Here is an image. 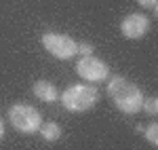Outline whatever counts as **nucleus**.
Returning a JSON list of instances; mask_svg holds the SVG:
<instances>
[{
	"label": "nucleus",
	"mask_w": 158,
	"mask_h": 150,
	"mask_svg": "<svg viewBox=\"0 0 158 150\" xmlns=\"http://www.w3.org/2000/svg\"><path fill=\"white\" fill-rule=\"evenodd\" d=\"M108 95L114 101V106L124 114H135L141 110L143 93L133 80L124 76H112L108 80Z\"/></svg>",
	"instance_id": "obj_1"
},
{
	"label": "nucleus",
	"mask_w": 158,
	"mask_h": 150,
	"mask_svg": "<svg viewBox=\"0 0 158 150\" xmlns=\"http://www.w3.org/2000/svg\"><path fill=\"white\" fill-rule=\"evenodd\" d=\"M61 104L70 112H86L99 100V91L91 85H72L59 95Z\"/></svg>",
	"instance_id": "obj_2"
},
{
	"label": "nucleus",
	"mask_w": 158,
	"mask_h": 150,
	"mask_svg": "<svg viewBox=\"0 0 158 150\" xmlns=\"http://www.w3.org/2000/svg\"><path fill=\"white\" fill-rule=\"evenodd\" d=\"M9 123L19 133H36L42 125V116L30 104H13L9 108Z\"/></svg>",
	"instance_id": "obj_3"
},
{
	"label": "nucleus",
	"mask_w": 158,
	"mask_h": 150,
	"mask_svg": "<svg viewBox=\"0 0 158 150\" xmlns=\"http://www.w3.org/2000/svg\"><path fill=\"white\" fill-rule=\"evenodd\" d=\"M42 47L49 51L53 57L57 59H72L74 55H78V42L68 34H59V32H44L40 36Z\"/></svg>",
	"instance_id": "obj_4"
},
{
	"label": "nucleus",
	"mask_w": 158,
	"mask_h": 150,
	"mask_svg": "<svg viewBox=\"0 0 158 150\" xmlns=\"http://www.w3.org/2000/svg\"><path fill=\"white\" fill-rule=\"evenodd\" d=\"M76 72H78L80 78H85L89 83H99V80L108 78L110 68H108V63L97 59L95 55H89V57H80L76 62Z\"/></svg>",
	"instance_id": "obj_5"
},
{
	"label": "nucleus",
	"mask_w": 158,
	"mask_h": 150,
	"mask_svg": "<svg viewBox=\"0 0 158 150\" xmlns=\"http://www.w3.org/2000/svg\"><path fill=\"white\" fill-rule=\"evenodd\" d=\"M120 32L124 38H131V40L143 38L150 32V19L143 13H131L120 21Z\"/></svg>",
	"instance_id": "obj_6"
},
{
	"label": "nucleus",
	"mask_w": 158,
	"mask_h": 150,
	"mask_svg": "<svg viewBox=\"0 0 158 150\" xmlns=\"http://www.w3.org/2000/svg\"><path fill=\"white\" fill-rule=\"evenodd\" d=\"M32 91H34V95H36L40 101H47V104H53V101L59 100L57 87H55L53 83H49V80H36Z\"/></svg>",
	"instance_id": "obj_7"
},
{
	"label": "nucleus",
	"mask_w": 158,
	"mask_h": 150,
	"mask_svg": "<svg viewBox=\"0 0 158 150\" xmlns=\"http://www.w3.org/2000/svg\"><path fill=\"white\" fill-rule=\"evenodd\" d=\"M38 131H40V135L47 139V142H57L61 138V127L57 123H42Z\"/></svg>",
	"instance_id": "obj_8"
},
{
	"label": "nucleus",
	"mask_w": 158,
	"mask_h": 150,
	"mask_svg": "<svg viewBox=\"0 0 158 150\" xmlns=\"http://www.w3.org/2000/svg\"><path fill=\"white\" fill-rule=\"evenodd\" d=\"M143 133H146L148 142H150V146H158V123H150V125L143 129Z\"/></svg>",
	"instance_id": "obj_9"
},
{
	"label": "nucleus",
	"mask_w": 158,
	"mask_h": 150,
	"mask_svg": "<svg viewBox=\"0 0 158 150\" xmlns=\"http://www.w3.org/2000/svg\"><path fill=\"white\" fill-rule=\"evenodd\" d=\"M141 110H146L150 116H154V114L158 112V100H156V97H143Z\"/></svg>",
	"instance_id": "obj_10"
},
{
	"label": "nucleus",
	"mask_w": 158,
	"mask_h": 150,
	"mask_svg": "<svg viewBox=\"0 0 158 150\" xmlns=\"http://www.w3.org/2000/svg\"><path fill=\"white\" fill-rule=\"evenodd\" d=\"M78 55H80V57L93 55V45H91V42H78Z\"/></svg>",
	"instance_id": "obj_11"
},
{
	"label": "nucleus",
	"mask_w": 158,
	"mask_h": 150,
	"mask_svg": "<svg viewBox=\"0 0 158 150\" xmlns=\"http://www.w3.org/2000/svg\"><path fill=\"white\" fill-rule=\"evenodd\" d=\"M141 4V9H150V11H158V0H137Z\"/></svg>",
	"instance_id": "obj_12"
},
{
	"label": "nucleus",
	"mask_w": 158,
	"mask_h": 150,
	"mask_svg": "<svg viewBox=\"0 0 158 150\" xmlns=\"http://www.w3.org/2000/svg\"><path fill=\"white\" fill-rule=\"evenodd\" d=\"M2 135H4V121L0 118V139H2Z\"/></svg>",
	"instance_id": "obj_13"
}]
</instances>
